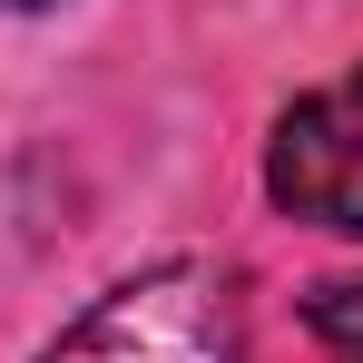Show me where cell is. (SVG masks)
Returning a JSON list of instances; mask_svg holds the SVG:
<instances>
[{
	"label": "cell",
	"instance_id": "obj_4",
	"mask_svg": "<svg viewBox=\"0 0 363 363\" xmlns=\"http://www.w3.org/2000/svg\"><path fill=\"white\" fill-rule=\"evenodd\" d=\"M0 10H50V0H0Z\"/></svg>",
	"mask_w": 363,
	"mask_h": 363
},
{
	"label": "cell",
	"instance_id": "obj_2",
	"mask_svg": "<svg viewBox=\"0 0 363 363\" xmlns=\"http://www.w3.org/2000/svg\"><path fill=\"white\" fill-rule=\"evenodd\" d=\"M265 186L275 206L304 216V226H334V236H363V69L295 99L275 118V147H265Z\"/></svg>",
	"mask_w": 363,
	"mask_h": 363
},
{
	"label": "cell",
	"instance_id": "obj_1",
	"mask_svg": "<svg viewBox=\"0 0 363 363\" xmlns=\"http://www.w3.org/2000/svg\"><path fill=\"white\" fill-rule=\"evenodd\" d=\"M40 363H236V295L206 265H147L108 285Z\"/></svg>",
	"mask_w": 363,
	"mask_h": 363
},
{
	"label": "cell",
	"instance_id": "obj_3",
	"mask_svg": "<svg viewBox=\"0 0 363 363\" xmlns=\"http://www.w3.org/2000/svg\"><path fill=\"white\" fill-rule=\"evenodd\" d=\"M304 324H314V344H324L334 363H363V275L314 285V295H304Z\"/></svg>",
	"mask_w": 363,
	"mask_h": 363
}]
</instances>
